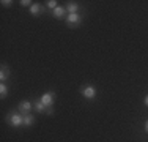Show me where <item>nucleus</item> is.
<instances>
[{
	"label": "nucleus",
	"mask_w": 148,
	"mask_h": 142,
	"mask_svg": "<svg viewBox=\"0 0 148 142\" xmlns=\"http://www.w3.org/2000/svg\"><path fill=\"white\" fill-rule=\"evenodd\" d=\"M29 11H30V14L32 16H35V17H40L41 14H44V13H49L47 11V8H46L44 5H41L40 2H35L33 5L29 8Z\"/></svg>",
	"instance_id": "obj_6"
},
{
	"label": "nucleus",
	"mask_w": 148,
	"mask_h": 142,
	"mask_svg": "<svg viewBox=\"0 0 148 142\" xmlns=\"http://www.w3.org/2000/svg\"><path fill=\"white\" fill-rule=\"evenodd\" d=\"M44 3H46L44 6L47 8V11H49V13L54 11V10L58 6V2H57V0H47V2H44Z\"/></svg>",
	"instance_id": "obj_13"
},
{
	"label": "nucleus",
	"mask_w": 148,
	"mask_h": 142,
	"mask_svg": "<svg viewBox=\"0 0 148 142\" xmlns=\"http://www.w3.org/2000/svg\"><path fill=\"white\" fill-rule=\"evenodd\" d=\"M10 76H11L10 66L6 63H2V66H0V82H6L10 79Z\"/></svg>",
	"instance_id": "obj_9"
},
{
	"label": "nucleus",
	"mask_w": 148,
	"mask_h": 142,
	"mask_svg": "<svg viewBox=\"0 0 148 142\" xmlns=\"http://www.w3.org/2000/svg\"><path fill=\"white\" fill-rule=\"evenodd\" d=\"M65 8L68 14H74V13H80V5L79 2H66L65 3Z\"/></svg>",
	"instance_id": "obj_10"
},
{
	"label": "nucleus",
	"mask_w": 148,
	"mask_h": 142,
	"mask_svg": "<svg viewBox=\"0 0 148 142\" xmlns=\"http://www.w3.org/2000/svg\"><path fill=\"white\" fill-rule=\"evenodd\" d=\"M55 98H57V93H55L54 90H47V92H44V93L40 97L41 103H43L46 108H54Z\"/></svg>",
	"instance_id": "obj_4"
},
{
	"label": "nucleus",
	"mask_w": 148,
	"mask_h": 142,
	"mask_svg": "<svg viewBox=\"0 0 148 142\" xmlns=\"http://www.w3.org/2000/svg\"><path fill=\"white\" fill-rule=\"evenodd\" d=\"M84 22V14L82 13H74V14H68L65 19V24L68 28H77L80 27V24Z\"/></svg>",
	"instance_id": "obj_3"
},
{
	"label": "nucleus",
	"mask_w": 148,
	"mask_h": 142,
	"mask_svg": "<svg viewBox=\"0 0 148 142\" xmlns=\"http://www.w3.org/2000/svg\"><path fill=\"white\" fill-rule=\"evenodd\" d=\"M33 0H21V2H19V5L21 6H22V8H30V6L32 5H33Z\"/></svg>",
	"instance_id": "obj_14"
},
{
	"label": "nucleus",
	"mask_w": 148,
	"mask_h": 142,
	"mask_svg": "<svg viewBox=\"0 0 148 142\" xmlns=\"http://www.w3.org/2000/svg\"><path fill=\"white\" fill-rule=\"evenodd\" d=\"M33 123H36V117H35L33 114H27V115H24V126L25 128L32 126Z\"/></svg>",
	"instance_id": "obj_11"
},
{
	"label": "nucleus",
	"mask_w": 148,
	"mask_h": 142,
	"mask_svg": "<svg viewBox=\"0 0 148 142\" xmlns=\"http://www.w3.org/2000/svg\"><path fill=\"white\" fill-rule=\"evenodd\" d=\"M17 111H19L22 115H27V114H32L33 111V101L32 99H22V101L17 104Z\"/></svg>",
	"instance_id": "obj_5"
},
{
	"label": "nucleus",
	"mask_w": 148,
	"mask_h": 142,
	"mask_svg": "<svg viewBox=\"0 0 148 142\" xmlns=\"http://www.w3.org/2000/svg\"><path fill=\"white\" fill-rule=\"evenodd\" d=\"M143 104H145V108H148V95H145V98H143Z\"/></svg>",
	"instance_id": "obj_17"
},
{
	"label": "nucleus",
	"mask_w": 148,
	"mask_h": 142,
	"mask_svg": "<svg viewBox=\"0 0 148 142\" xmlns=\"http://www.w3.org/2000/svg\"><path fill=\"white\" fill-rule=\"evenodd\" d=\"M10 93V87L6 85V82H0V98L5 99Z\"/></svg>",
	"instance_id": "obj_12"
},
{
	"label": "nucleus",
	"mask_w": 148,
	"mask_h": 142,
	"mask_svg": "<svg viewBox=\"0 0 148 142\" xmlns=\"http://www.w3.org/2000/svg\"><path fill=\"white\" fill-rule=\"evenodd\" d=\"M143 131H145V133L148 134V120H147L145 123H143Z\"/></svg>",
	"instance_id": "obj_16"
},
{
	"label": "nucleus",
	"mask_w": 148,
	"mask_h": 142,
	"mask_svg": "<svg viewBox=\"0 0 148 142\" xmlns=\"http://www.w3.org/2000/svg\"><path fill=\"white\" fill-rule=\"evenodd\" d=\"M51 14L52 17H54V19H57V21H65L66 19V16H68V11H66V8H65V5H58L57 8L54 10V11H51L49 13Z\"/></svg>",
	"instance_id": "obj_7"
},
{
	"label": "nucleus",
	"mask_w": 148,
	"mask_h": 142,
	"mask_svg": "<svg viewBox=\"0 0 148 142\" xmlns=\"http://www.w3.org/2000/svg\"><path fill=\"white\" fill-rule=\"evenodd\" d=\"M5 122L13 128H21V126H24V115L17 109H11V111L6 114Z\"/></svg>",
	"instance_id": "obj_1"
},
{
	"label": "nucleus",
	"mask_w": 148,
	"mask_h": 142,
	"mask_svg": "<svg viewBox=\"0 0 148 142\" xmlns=\"http://www.w3.org/2000/svg\"><path fill=\"white\" fill-rule=\"evenodd\" d=\"M0 3H2V6H3V8H11V6H13V3H14V2H13V0H2Z\"/></svg>",
	"instance_id": "obj_15"
},
{
	"label": "nucleus",
	"mask_w": 148,
	"mask_h": 142,
	"mask_svg": "<svg viewBox=\"0 0 148 142\" xmlns=\"http://www.w3.org/2000/svg\"><path fill=\"white\" fill-rule=\"evenodd\" d=\"M32 101H33V111L35 112H36V114H46V115H47L49 108H46L43 103H41L40 98H35V99H32Z\"/></svg>",
	"instance_id": "obj_8"
},
{
	"label": "nucleus",
	"mask_w": 148,
	"mask_h": 142,
	"mask_svg": "<svg viewBox=\"0 0 148 142\" xmlns=\"http://www.w3.org/2000/svg\"><path fill=\"white\" fill-rule=\"evenodd\" d=\"M79 93L82 98L88 99V101H93V99L98 97V88L95 87L93 84H85L79 88Z\"/></svg>",
	"instance_id": "obj_2"
}]
</instances>
